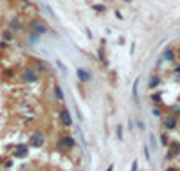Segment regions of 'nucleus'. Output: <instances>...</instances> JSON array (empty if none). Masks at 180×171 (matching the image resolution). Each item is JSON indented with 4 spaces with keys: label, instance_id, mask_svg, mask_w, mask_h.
Here are the masks:
<instances>
[{
    "label": "nucleus",
    "instance_id": "nucleus-9",
    "mask_svg": "<svg viewBox=\"0 0 180 171\" xmlns=\"http://www.w3.org/2000/svg\"><path fill=\"white\" fill-rule=\"evenodd\" d=\"M177 56H175V52L171 50V49H168V50H164V56H162V60L164 61H173Z\"/></svg>",
    "mask_w": 180,
    "mask_h": 171
},
{
    "label": "nucleus",
    "instance_id": "nucleus-22",
    "mask_svg": "<svg viewBox=\"0 0 180 171\" xmlns=\"http://www.w3.org/2000/svg\"><path fill=\"white\" fill-rule=\"evenodd\" d=\"M94 9H96V11H105V5H96Z\"/></svg>",
    "mask_w": 180,
    "mask_h": 171
},
{
    "label": "nucleus",
    "instance_id": "nucleus-4",
    "mask_svg": "<svg viewBox=\"0 0 180 171\" xmlns=\"http://www.w3.org/2000/svg\"><path fill=\"white\" fill-rule=\"evenodd\" d=\"M58 117H59V123L63 126H72V115H70V112L67 108H61L59 114H58Z\"/></svg>",
    "mask_w": 180,
    "mask_h": 171
},
{
    "label": "nucleus",
    "instance_id": "nucleus-19",
    "mask_svg": "<svg viewBox=\"0 0 180 171\" xmlns=\"http://www.w3.org/2000/svg\"><path fill=\"white\" fill-rule=\"evenodd\" d=\"M150 142H151V146H153V148H157V141H155V137H153V135H150Z\"/></svg>",
    "mask_w": 180,
    "mask_h": 171
},
{
    "label": "nucleus",
    "instance_id": "nucleus-17",
    "mask_svg": "<svg viewBox=\"0 0 180 171\" xmlns=\"http://www.w3.org/2000/svg\"><path fill=\"white\" fill-rule=\"evenodd\" d=\"M151 99H153V103H155V105H159V103H160V96H157V94H155Z\"/></svg>",
    "mask_w": 180,
    "mask_h": 171
},
{
    "label": "nucleus",
    "instance_id": "nucleus-14",
    "mask_svg": "<svg viewBox=\"0 0 180 171\" xmlns=\"http://www.w3.org/2000/svg\"><path fill=\"white\" fill-rule=\"evenodd\" d=\"M56 65H58V67L61 69V72H63V74H67V67H65V65H63V63H61L59 60H56Z\"/></svg>",
    "mask_w": 180,
    "mask_h": 171
},
{
    "label": "nucleus",
    "instance_id": "nucleus-18",
    "mask_svg": "<svg viewBox=\"0 0 180 171\" xmlns=\"http://www.w3.org/2000/svg\"><path fill=\"white\" fill-rule=\"evenodd\" d=\"M117 139H123V128L117 126Z\"/></svg>",
    "mask_w": 180,
    "mask_h": 171
},
{
    "label": "nucleus",
    "instance_id": "nucleus-11",
    "mask_svg": "<svg viewBox=\"0 0 180 171\" xmlns=\"http://www.w3.org/2000/svg\"><path fill=\"white\" fill-rule=\"evenodd\" d=\"M159 83H160V78H159V76H153V78L150 79V88H157Z\"/></svg>",
    "mask_w": 180,
    "mask_h": 171
},
{
    "label": "nucleus",
    "instance_id": "nucleus-21",
    "mask_svg": "<svg viewBox=\"0 0 180 171\" xmlns=\"http://www.w3.org/2000/svg\"><path fill=\"white\" fill-rule=\"evenodd\" d=\"M137 126H139V130H144V123L142 121H137Z\"/></svg>",
    "mask_w": 180,
    "mask_h": 171
},
{
    "label": "nucleus",
    "instance_id": "nucleus-23",
    "mask_svg": "<svg viewBox=\"0 0 180 171\" xmlns=\"http://www.w3.org/2000/svg\"><path fill=\"white\" fill-rule=\"evenodd\" d=\"M106 171H114V164H112V166H108V169Z\"/></svg>",
    "mask_w": 180,
    "mask_h": 171
},
{
    "label": "nucleus",
    "instance_id": "nucleus-24",
    "mask_svg": "<svg viewBox=\"0 0 180 171\" xmlns=\"http://www.w3.org/2000/svg\"><path fill=\"white\" fill-rule=\"evenodd\" d=\"M166 171H178V169H175V168H168Z\"/></svg>",
    "mask_w": 180,
    "mask_h": 171
},
{
    "label": "nucleus",
    "instance_id": "nucleus-6",
    "mask_svg": "<svg viewBox=\"0 0 180 171\" xmlns=\"http://www.w3.org/2000/svg\"><path fill=\"white\" fill-rule=\"evenodd\" d=\"M164 126H166L168 130H175V128H177V119H175L173 115L164 117Z\"/></svg>",
    "mask_w": 180,
    "mask_h": 171
},
{
    "label": "nucleus",
    "instance_id": "nucleus-3",
    "mask_svg": "<svg viewBox=\"0 0 180 171\" xmlns=\"http://www.w3.org/2000/svg\"><path fill=\"white\" fill-rule=\"evenodd\" d=\"M56 146H58L59 150H72V148L76 146V141H74L70 135H63V137H59V139H58Z\"/></svg>",
    "mask_w": 180,
    "mask_h": 171
},
{
    "label": "nucleus",
    "instance_id": "nucleus-20",
    "mask_svg": "<svg viewBox=\"0 0 180 171\" xmlns=\"http://www.w3.org/2000/svg\"><path fill=\"white\" fill-rule=\"evenodd\" d=\"M144 155H146V159L150 160V150H148V146H144Z\"/></svg>",
    "mask_w": 180,
    "mask_h": 171
},
{
    "label": "nucleus",
    "instance_id": "nucleus-5",
    "mask_svg": "<svg viewBox=\"0 0 180 171\" xmlns=\"http://www.w3.org/2000/svg\"><path fill=\"white\" fill-rule=\"evenodd\" d=\"M22 79H23L25 83H32V81L38 79V74H36L34 69H23V70H22Z\"/></svg>",
    "mask_w": 180,
    "mask_h": 171
},
{
    "label": "nucleus",
    "instance_id": "nucleus-1",
    "mask_svg": "<svg viewBox=\"0 0 180 171\" xmlns=\"http://www.w3.org/2000/svg\"><path fill=\"white\" fill-rule=\"evenodd\" d=\"M49 29H47V25L41 22V20H32L31 23H29V32L32 34V36H41V34H45Z\"/></svg>",
    "mask_w": 180,
    "mask_h": 171
},
{
    "label": "nucleus",
    "instance_id": "nucleus-16",
    "mask_svg": "<svg viewBox=\"0 0 180 171\" xmlns=\"http://www.w3.org/2000/svg\"><path fill=\"white\" fill-rule=\"evenodd\" d=\"M160 142H162L164 146H168V142H169V141H168V137H166V135H160Z\"/></svg>",
    "mask_w": 180,
    "mask_h": 171
},
{
    "label": "nucleus",
    "instance_id": "nucleus-13",
    "mask_svg": "<svg viewBox=\"0 0 180 171\" xmlns=\"http://www.w3.org/2000/svg\"><path fill=\"white\" fill-rule=\"evenodd\" d=\"M54 94H56V97H58L59 101H63V99H65V96H63V90H61L59 87H56V88H54Z\"/></svg>",
    "mask_w": 180,
    "mask_h": 171
},
{
    "label": "nucleus",
    "instance_id": "nucleus-15",
    "mask_svg": "<svg viewBox=\"0 0 180 171\" xmlns=\"http://www.w3.org/2000/svg\"><path fill=\"white\" fill-rule=\"evenodd\" d=\"M153 115H155V117H162V112H160L159 108H153Z\"/></svg>",
    "mask_w": 180,
    "mask_h": 171
},
{
    "label": "nucleus",
    "instance_id": "nucleus-8",
    "mask_svg": "<svg viewBox=\"0 0 180 171\" xmlns=\"http://www.w3.org/2000/svg\"><path fill=\"white\" fill-rule=\"evenodd\" d=\"M9 25H11V29H13L14 32H20V31H22V22H20L18 18H13Z\"/></svg>",
    "mask_w": 180,
    "mask_h": 171
},
{
    "label": "nucleus",
    "instance_id": "nucleus-12",
    "mask_svg": "<svg viewBox=\"0 0 180 171\" xmlns=\"http://www.w3.org/2000/svg\"><path fill=\"white\" fill-rule=\"evenodd\" d=\"M169 146H171V150H169L171 155H178V153H180V144L175 142V144H169Z\"/></svg>",
    "mask_w": 180,
    "mask_h": 171
},
{
    "label": "nucleus",
    "instance_id": "nucleus-7",
    "mask_svg": "<svg viewBox=\"0 0 180 171\" xmlns=\"http://www.w3.org/2000/svg\"><path fill=\"white\" fill-rule=\"evenodd\" d=\"M78 78H79V81L85 83V81H90L92 76H90V72H88L87 69H78Z\"/></svg>",
    "mask_w": 180,
    "mask_h": 171
},
{
    "label": "nucleus",
    "instance_id": "nucleus-10",
    "mask_svg": "<svg viewBox=\"0 0 180 171\" xmlns=\"http://www.w3.org/2000/svg\"><path fill=\"white\" fill-rule=\"evenodd\" d=\"M27 148H29V146H23V144H20V146L14 150V157H23V155L27 153Z\"/></svg>",
    "mask_w": 180,
    "mask_h": 171
},
{
    "label": "nucleus",
    "instance_id": "nucleus-2",
    "mask_svg": "<svg viewBox=\"0 0 180 171\" xmlns=\"http://www.w3.org/2000/svg\"><path fill=\"white\" fill-rule=\"evenodd\" d=\"M45 144V135H43V132H32L31 133V137H29V146L31 148H41Z\"/></svg>",
    "mask_w": 180,
    "mask_h": 171
}]
</instances>
